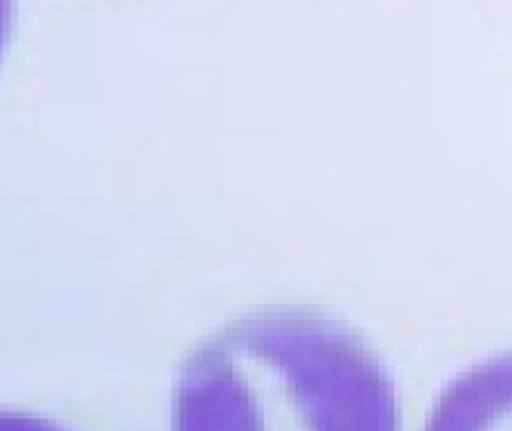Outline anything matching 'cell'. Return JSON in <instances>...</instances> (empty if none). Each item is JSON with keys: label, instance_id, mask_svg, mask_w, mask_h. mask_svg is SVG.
Wrapping results in <instances>:
<instances>
[{"label": "cell", "instance_id": "cell-2", "mask_svg": "<svg viewBox=\"0 0 512 431\" xmlns=\"http://www.w3.org/2000/svg\"><path fill=\"white\" fill-rule=\"evenodd\" d=\"M435 428L512 425V357L494 360L450 385L432 419Z\"/></svg>", "mask_w": 512, "mask_h": 431}, {"label": "cell", "instance_id": "cell-1", "mask_svg": "<svg viewBox=\"0 0 512 431\" xmlns=\"http://www.w3.org/2000/svg\"><path fill=\"white\" fill-rule=\"evenodd\" d=\"M177 428H398L395 385L345 323L270 311L227 326L187 363L174 391Z\"/></svg>", "mask_w": 512, "mask_h": 431}, {"label": "cell", "instance_id": "cell-3", "mask_svg": "<svg viewBox=\"0 0 512 431\" xmlns=\"http://www.w3.org/2000/svg\"><path fill=\"white\" fill-rule=\"evenodd\" d=\"M10 28H13V0H0V59L7 53Z\"/></svg>", "mask_w": 512, "mask_h": 431}]
</instances>
